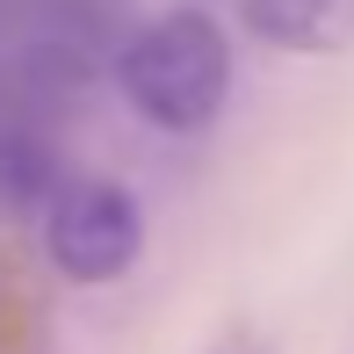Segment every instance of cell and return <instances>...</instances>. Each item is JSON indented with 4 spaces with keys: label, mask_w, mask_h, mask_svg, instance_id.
I'll return each instance as SVG.
<instances>
[{
    "label": "cell",
    "mask_w": 354,
    "mask_h": 354,
    "mask_svg": "<svg viewBox=\"0 0 354 354\" xmlns=\"http://www.w3.org/2000/svg\"><path fill=\"white\" fill-rule=\"evenodd\" d=\"M246 29L275 51H347L354 44V0H246Z\"/></svg>",
    "instance_id": "obj_3"
},
{
    "label": "cell",
    "mask_w": 354,
    "mask_h": 354,
    "mask_svg": "<svg viewBox=\"0 0 354 354\" xmlns=\"http://www.w3.org/2000/svg\"><path fill=\"white\" fill-rule=\"evenodd\" d=\"M44 253L66 282H116L145 253V217L116 181H58L44 203Z\"/></svg>",
    "instance_id": "obj_2"
},
{
    "label": "cell",
    "mask_w": 354,
    "mask_h": 354,
    "mask_svg": "<svg viewBox=\"0 0 354 354\" xmlns=\"http://www.w3.org/2000/svg\"><path fill=\"white\" fill-rule=\"evenodd\" d=\"M123 94L159 131H203L232 94V37L203 8H174L123 44Z\"/></svg>",
    "instance_id": "obj_1"
},
{
    "label": "cell",
    "mask_w": 354,
    "mask_h": 354,
    "mask_svg": "<svg viewBox=\"0 0 354 354\" xmlns=\"http://www.w3.org/2000/svg\"><path fill=\"white\" fill-rule=\"evenodd\" d=\"M58 188V152L37 131V116L0 109V210H44Z\"/></svg>",
    "instance_id": "obj_4"
}]
</instances>
